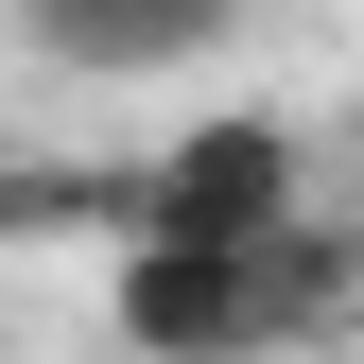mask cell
<instances>
[{
  "label": "cell",
  "instance_id": "7a4b0ae2",
  "mask_svg": "<svg viewBox=\"0 0 364 364\" xmlns=\"http://www.w3.org/2000/svg\"><path fill=\"white\" fill-rule=\"evenodd\" d=\"M105 225L122 243H278V225H312V139L225 105L191 139H156L139 173H105Z\"/></svg>",
  "mask_w": 364,
  "mask_h": 364
},
{
  "label": "cell",
  "instance_id": "6da1fadb",
  "mask_svg": "<svg viewBox=\"0 0 364 364\" xmlns=\"http://www.w3.org/2000/svg\"><path fill=\"white\" fill-rule=\"evenodd\" d=\"M330 312H347V243L330 225H278V243H122L105 260V330L139 364H278Z\"/></svg>",
  "mask_w": 364,
  "mask_h": 364
},
{
  "label": "cell",
  "instance_id": "3957f363",
  "mask_svg": "<svg viewBox=\"0 0 364 364\" xmlns=\"http://www.w3.org/2000/svg\"><path fill=\"white\" fill-rule=\"evenodd\" d=\"M18 35L70 87H173V70H208L243 35V0H18Z\"/></svg>",
  "mask_w": 364,
  "mask_h": 364
}]
</instances>
